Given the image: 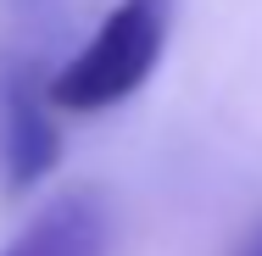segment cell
Masks as SVG:
<instances>
[{
  "mask_svg": "<svg viewBox=\"0 0 262 256\" xmlns=\"http://www.w3.org/2000/svg\"><path fill=\"white\" fill-rule=\"evenodd\" d=\"M162 45H167V0H117L95 28V39L45 84V101L61 111L123 106L157 73Z\"/></svg>",
  "mask_w": 262,
  "mask_h": 256,
  "instance_id": "6da1fadb",
  "label": "cell"
},
{
  "mask_svg": "<svg viewBox=\"0 0 262 256\" xmlns=\"http://www.w3.org/2000/svg\"><path fill=\"white\" fill-rule=\"evenodd\" d=\"M61 156L51 117H45V95L34 89L28 67L0 61V161H6V190L23 195L34 190Z\"/></svg>",
  "mask_w": 262,
  "mask_h": 256,
  "instance_id": "7a4b0ae2",
  "label": "cell"
},
{
  "mask_svg": "<svg viewBox=\"0 0 262 256\" xmlns=\"http://www.w3.org/2000/svg\"><path fill=\"white\" fill-rule=\"evenodd\" d=\"M106 245H112V206L101 190L78 184L39 206L0 245V256H106Z\"/></svg>",
  "mask_w": 262,
  "mask_h": 256,
  "instance_id": "3957f363",
  "label": "cell"
},
{
  "mask_svg": "<svg viewBox=\"0 0 262 256\" xmlns=\"http://www.w3.org/2000/svg\"><path fill=\"white\" fill-rule=\"evenodd\" d=\"M234 256H262V228H257V234H251V240H246V245H240Z\"/></svg>",
  "mask_w": 262,
  "mask_h": 256,
  "instance_id": "277c9868",
  "label": "cell"
}]
</instances>
